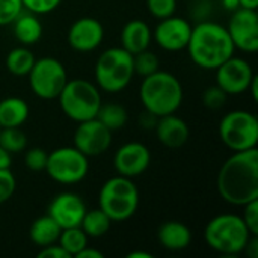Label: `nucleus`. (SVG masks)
I'll use <instances>...</instances> for the list:
<instances>
[{
	"label": "nucleus",
	"mask_w": 258,
	"mask_h": 258,
	"mask_svg": "<svg viewBox=\"0 0 258 258\" xmlns=\"http://www.w3.org/2000/svg\"><path fill=\"white\" fill-rule=\"evenodd\" d=\"M21 3L26 11L36 15H44L57 9L62 0H21Z\"/></svg>",
	"instance_id": "nucleus-35"
},
{
	"label": "nucleus",
	"mask_w": 258,
	"mask_h": 258,
	"mask_svg": "<svg viewBox=\"0 0 258 258\" xmlns=\"http://www.w3.org/2000/svg\"><path fill=\"white\" fill-rule=\"evenodd\" d=\"M24 11L21 0H0V26H9Z\"/></svg>",
	"instance_id": "nucleus-33"
},
{
	"label": "nucleus",
	"mask_w": 258,
	"mask_h": 258,
	"mask_svg": "<svg viewBox=\"0 0 258 258\" xmlns=\"http://www.w3.org/2000/svg\"><path fill=\"white\" fill-rule=\"evenodd\" d=\"M86 210V204L80 195L74 192H60L50 201L47 215L51 216L63 230L71 227H80Z\"/></svg>",
	"instance_id": "nucleus-17"
},
{
	"label": "nucleus",
	"mask_w": 258,
	"mask_h": 258,
	"mask_svg": "<svg viewBox=\"0 0 258 258\" xmlns=\"http://www.w3.org/2000/svg\"><path fill=\"white\" fill-rule=\"evenodd\" d=\"M222 6L227 9V11H236V9H239L240 8V3H239V0H222Z\"/></svg>",
	"instance_id": "nucleus-42"
},
{
	"label": "nucleus",
	"mask_w": 258,
	"mask_h": 258,
	"mask_svg": "<svg viewBox=\"0 0 258 258\" xmlns=\"http://www.w3.org/2000/svg\"><path fill=\"white\" fill-rule=\"evenodd\" d=\"M159 57L156 53L150 51V48L142 50L136 54H133V70H135V76L139 77H147L153 73H156L159 70Z\"/></svg>",
	"instance_id": "nucleus-29"
},
{
	"label": "nucleus",
	"mask_w": 258,
	"mask_h": 258,
	"mask_svg": "<svg viewBox=\"0 0 258 258\" xmlns=\"http://www.w3.org/2000/svg\"><path fill=\"white\" fill-rule=\"evenodd\" d=\"M227 30L236 50L245 53H255L258 50L257 9L239 8L233 11Z\"/></svg>",
	"instance_id": "nucleus-12"
},
{
	"label": "nucleus",
	"mask_w": 258,
	"mask_h": 258,
	"mask_svg": "<svg viewBox=\"0 0 258 258\" xmlns=\"http://www.w3.org/2000/svg\"><path fill=\"white\" fill-rule=\"evenodd\" d=\"M89 157L73 147H60L48 153L45 172L47 175L65 186L77 184L89 172Z\"/></svg>",
	"instance_id": "nucleus-9"
},
{
	"label": "nucleus",
	"mask_w": 258,
	"mask_h": 258,
	"mask_svg": "<svg viewBox=\"0 0 258 258\" xmlns=\"http://www.w3.org/2000/svg\"><path fill=\"white\" fill-rule=\"evenodd\" d=\"M127 258H153L150 252H142V251H133L127 254Z\"/></svg>",
	"instance_id": "nucleus-44"
},
{
	"label": "nucleus",
	"mask_w": 258,
	"mask_h": 258,
	"mask_svg": "<svg viewBox=\"0 0 258 258\" xmlns=\"http://www.w3.org/2000/svg\"><path fill=\"white\" fill-rule=\"evenodd\" d=\"M35 60H36V59H35L33 53L30 51V48L26 47V45H20V47L12 48V50L6 54L5 65H6L8 71H9L12 76L24 77V76H27L29 71L32 70Z\"/></svg>",
	"instance_id": "nucleus-24"
},
{
	"label": "nucleus",
	"mask_w": 258,
	"mask_h": 258,
	"mask_svg": "<svg viewBox=\"0 0 258 258\" xmlns=\"http://www.w3.org/2000/svg\"><path fill=\"white\" fill-rule=\"evenodd\" d=\"M74 147L88 157L106 153L112 145V132L97 118L77 122L73 136Z\"/></svg>",
	"instance_id": "nucleus-13"
},
{
	"label": "nucleus",
	"mask_w": 258,
	"mask_h": 258,
	"mask_svg": "<svg viewBox=\"0 0 258 258\" xmlns=\"http://www.w3.org/2000/svg\"><path fill=\"white\" fill-rule=\"evenodd\" d=\"M47 159H48V153L44 148H39V147H33V148H29V150L26 148L24 165H26L27 169H30L33 172L45 171Z\"/></svg>",
	"instance_id": "nucleus-30"
},
{
	"label": "nucleus",
	"mask_w": 258,
	"mask_h": 258,
	"mask_svg": "<svg viewBox=\"0 0 258 258\" xmlns=\"http://www.w3.org/2000/svg\"><path fill=\"white\" fill-rule=\"evenodd\" d=\"M70 47L77 53H91L97 50L104 39V27L94 17H80L68 29Z\"/></svg>",
	"instance_id": "nucleus-16"
},
{
	"label": "nucleus",
	"mask_w": 258,
	"mask_h": 258,
	"mask_svg": "<svg viewBox=\"0 0 258 258\" xmlns=\"http://www.w3.org/2000/svg\"><path fill=\"white\" fill-rule=\"evenodd\" d=\"M12 163V154L0 147V169H9Z\"/></svg>",
	"instance_id": "nucleus-40"
},
{
	"label": "nucleus",
	"mask_w": 258,
	"mask_h": 258,
	"mask_svg": "<svg viewBox=\"0 0 258 258\" xmlns=\"http://www.w3.org/2000/svg\"><path fill=\"white\" fill-rule=\"evenodd\" d=\"M148 12L157 18H166L177 12V0H145Z\"/></svg>",
	"instance_id": "nucleus-31"
},
{
	"label": "nucleus",
	"mask_w": 258,
	"mask_h": 258,
	"mask_svg": "<svg viewBox=\"0 0 258 258\" xmlns=\"http://www.w3.org/2000/svg\"><path fill=\"white\" fill-rule=\"evenodd\" d=\"M0 147L8 153H23L27 148V136L20 127L0 128Z\"/></svg>",
	"instance_id": "nucleus-28"
},
{
	"label": "nucleus",
	"mask_w": 258,
	"mask_h": 258,
	"mask_svg": "<svg viewBox=\"0 0 258 258\" xmlns=\"http://www.w3.org/2000/svg\"><path fill=\"white\" fill-rule=\"evenodd\" d=\"M32 92L41 100H54L68 82V74L60 60L56 57L36 59L27 74Z\"/></svg>",
	"instance_id": "nucleus-10"
},
{
	"label": "nucleus",
	"mask_w": 258,
	"mask_h": 258,
	"mask_svg": "<svg viewBox=\"0 0 258 258\" xmlns=\"http://www.w3.org/2000/svg\"><path fill=\"white\" fill-rule=\"evenodd\" d=\"M242 219L252 236H258V200L243 206Z\"/></svg>",
	"instance_id": "nucleus-36"
},
{
	"label": "nucleus",
	"mask_w": 258,
	"mask_h": 258,
	"mask_svg": "<svg viewBox=\"0 0 258 258\" xmlns=\"http://www.w3.org/2000/svg\"><path fill=\"white\" fill-rule=\"evenodd\" d=\"M60 231L62 228L57 225V222L51 216L44 215V216L36 218L32 222L29 228V237L32 243H35L39 248H44V246L57 243Z\"/></svg>",
	"instance_id": "nucleus-23"
},
{
	"label": "nucleus",
	"mask_w": 258,
	"mask_h": 258,
	"mask_svg": "<svg viewBox=\"0 0 258 258\" xmlns=\"http://www.w3.org/2000/svg\"><path fill=\"white\" fill-rule=\"evenodd\" d=\"M157 242L168 251H184L192 243V231L180 221H168L159 227Z\"/></svg>",
	"instance_id": "nucleus-20"
},
{
	"label": "nucleus",
	"mask_w": 258,
	"mask_h": 258,
	"mask_svg": "<svg viewBox=\"0 0 258 258\" xmlns=\"http://www.w3.org/2000/svg\"><path fill=\"white\" fill-rule=\"evenodd\" d=\"M12 33L21 45L30 47L36 44L42 36V23L39 15L23 11L12 23Z\"/></svg>",
	"instance_id": "nucleus-21"
},
{
	"label": "nucleus",
	"mask_w": 258,
	"mask_h": 258,
	"mask_svg": "<svg viewBox=\"0 0 258 258\" xmlns=\"http://www.w3.org/2000/svg\"><path fill=\"white\" fill-rule=\"evenodd\" d=\"M57 101L65 116L77 124L97 116L101 106V91L86 79H68Z\"/></svg>",
	"instance_id": "nucleus-6"
},
{
	"label": "nucleus",
	"mask_w": 258,
	"mask_h": 258,
	"mask_svg": "<svg viewBox=\"0 0 258 258\" xmlns=\"http://www.w3.org/2000/svg\"><path fill=\"white\" fill-rule=\"evenodd\" d=\"M240 8H246V9H257L258 0H239Z\"/></svg>",
	"instance_id": "nucleus-43"
},
{
	"label": "nucleus",
	"mask_w": 258,
	"mask_h": 258,
	"mask_svg": "<svg viewBox=\"0 0 258 258\" xmlns=\"http://www.w3.org/2000/svg\"><path fill=\"white\" fill-rule=\"evenodd\" d=\"M154 132H156L157 141L171 150L181 148L189 141V136H190L187 122L183 118L177 116L175 113L157 118Z\"/></svg>",
	"instance_id": "nucleus-18"
},
{
	"label": "nucleus",
	"mask_w": 258,
	"mask_h": 258,
	"mask_svg": "<svg viewBox=\"0 0 258 258\" xmlns=\"http://www.w3.org/2000/svg\"><path fill=\"white\" fill-rule=\"evenodd\" d=\"M216 85L227 95H240L249 89V85L255 76L251 63L239 56L228 57L216 70Z\"/></svg>",
	"instance_id": "nucleus-11"
},
{
	"label": "nucleus",
	"mask_w": 258,
	"mask_h": 258,
	"mask_svg": "<svg viewBox=\"0 0 258 258\" xmlns=\"http://www.w3.org/2000/svg\"><path fill=\"white\" fill-rule=\"evenodd\" d=\"M98 207L112 219V222L130 219L139 207L138 186L132 178L122 175L109 178L100 189Z\"/></svg>",
	"instance_id": "nucleus-7"
},
{
	"label": "nucleus",
	"mask_w": 258,
	"mask_h": 258,
	"mask_svg": "<svg viewBox=\"0 0 258 258\" xmlns=\"http://www.w3.org/2000/svg\"><path fill=\"white\" fill-rule=\"evenodd\" d=\"M192 33V24L189 20L171 15L159 20L153 30V41L165 51L177 53L186 50Z\"/></svg>",
	"instance_id": "nucleus-14"
},
{
	"label": "nucleus",
	"mask_w": 258,
	"mask_h": 258,
	"mask_svg": "<svg viewBox=\"0 0 258 258\" xmlns=\"http://www.w3.org/2000/svg\"><path fill=\"white\" fill-rule=\"evenodd\" d=\"M151 41H153V30L144 20L127 21L119 35L121 47L132 54L150 48Z\"/></svg>",
	"instance_id": "nucleus-19"
},
{
	"label": "nucleus",
	"mask_w": 258,
	"mask_h": 258,
	"mask_svg": "<svg viewBox=\"0 0 258 258\" xmlns=\"http://www.w3.org/2000/svg\"><path fill=\"white\" fill-rule=\"evenodd\" d=\"M248 91H251L252 100H254V101H257L258 100V76L257 74L254 76V79H252V82H251V85H249V89H248Z\"/></svg>",
	"instance_id": "nucleus-41"
},
{
	"label": "nucleus",
	"mask_w": 258,
	"mask_h": 258,
	"mask_svg": "<svg viewBox=\"0 0 258 258\" xmlns=\"http://www.w3.org/2000/svg\"><path fill=\"white\" fill-rule=\"evenodd\" d=\"M110 227H112V219L100 207L86 210V213L80 222V228L85 231V234L89 239L103 237L110 230Z\"/></svg>",
	"instance_id": "nucleus-25"
},
{
	"label": "nucleus",
	"mask_w": 258,
	"mask_h": 258,
	"mask_svg": "<svg viewBox=\"0 0 258 258\" xmlns=\"http://www.w3.org/2000/svg\"><path fill=\"white\" fill-rule=\"evenodd\" d=\"M151 163V153L142 142L132 141L121 145L113 156V166L118 175L136 178L142 175Z\"/></svg>",
	"instance_id": "nucleus-15"
},
{
	"label": "nucleus",
	"mask_w": 258,
	"mask_h": 258,
	"mask_svg": "<svg viewBox=\"0 0 258 258\" xmlns=\"http://www.w3.org/2000/svg\"><path fill=\"white\" fill-rule=\"evenodd\" d=\"M89 237L85 234V231L80 227H71L63 228L60 231L57 243L65 249V252L70 257H76L85 246H88Z\"/></svg>",
	"instance_id": "nucleus-27"
},
{
	"label": "nucleus",
	"mask_w": 258,
	"mask_h": 258,
	"mask_svg": "<svg viewBox=\"0 0 258 258\" xmlns=\"http://www.w3.org/2000/svg\"><path fill=\"white\" fill-rule=\"evenodd\" d=\"M76 258H104V254L101 251H97L94 248H89V246H85Z\"/></svg>",
	"instance_id": "nucleus-39"
},
{
	"label": "nucleus",
	"mask_w": 258,
	"mask_h": 258,
	"mask_svg": "<svg viewBox=\"0 0 258 258\" xmlns=\"http://www.w3.org/2000/svg\"><path fill=\"white\" fill-rule=\"evenodd\" d=\"M221 198L237 207L258 200V150L234 151L221 166L216 177Z\"/></svg>",
	"instance_id": "nucleus-1"
},
{
	"label": "nucleus",
	"mask_w": 258,
	"mask_h": 258,
	"mask_svg": "<svg viewBox=\"0 0 258 258\" xmlns=\"http://www.w3.org/2000/svg\"><path fill=\"white\" fill-rule=\"evenodd\" d=\"M245 252L249 258H258V236H251L245 248Z\"/></svg>",
	"instance_id": "nucleus-38"
},
{
	"label": "nucleus",
	"mask_w": 258,
	"mask_h": 258,
	"mask_svg": "<svg viewBox=\"0 0 258 258\" xmlns=\"http://www.w3.org/2000/svg\"><path fill=\"white\" fill-rule=\"evenodd\" d=\"M190 60L203 70H216L236 51V47L225 26L216 21H200L192 26L186 47Z\"/></svg>",
	"instance_id": "nucleus-2"
},
{
	"label": "nucleus",
	"mask_w": 258,
	"mask_h": 258,
	"mask_svg": "<svg viewBox=\"0 0 258 258\" xmlns=\"http://www.w3.org/2000/svg\"><path fill=\"white\" fill-rule=\"evenodd\" d=\"M94 77L100 91L109 94L124 91L135 77L133 54L121 45L104 50L95 62Z\"/></svg>",
	"instance_id": "nucleus-5"
},
{
	"label": "nucleus",
	"mask_w": 258,
	"mask_h": 258,
	"mask_svg": "<svg viewBox=\"0 0 258 258\" xmlns=\"http://www.w3.org/2000/svg\"><path fill=\"white\" fill-rule=\"evenodd\" d=\"M139 98L144 110L160 118L175 113L180 109L184 98V89L175 74L157 70L142 79Z\"/></svg>",
	"instance_id": "nucleus-3"
},
{
	"label": "nucleus",
	"mask_w": 258,
	"mask_h": 258,
	"mask_svg": "<svg viewBox=\"0 0 258 258\" xmlns=\"http://www.w3.org/2000/svg\"><path fill=\"white\" fill-rule=\"evenodd\" d=\"M228 95L218 86H209L204 92H203V104L210 109V110H219L225 106Z\"/></svg>",
	"instance_id": "nucleus-32"
},
{
	"label": "nucleus",
	"mask_w": 258,
	"mask_h": 258,
	"mask_svg": "<svg viewBox=\"0 0 258 258\" xmlns=\"http://www.w3.org/2000/svg\"><path fill=\"white\" fill-rule=\"evenodd\" d=\"M251 233L242 216L234 213H222L212 218L204 228L206 245L222 255H239L251 239Z\"/></svg>",
	"instance_id": "nucleus-4"
},
{
	"label": "nucleus",
	"mask_w": 258,
	"mask_h": 258,
	"mask_svg": "<svg viewBox=\"0 0 258 258\" xmlns=\"http://www.w3.org/2000/svg\"><path fill=\"white\" fill-rule=\"evenodd\" d=\"M30 109L26 100L20 97H6L0 100V128L21 127L29 118Z\"/></svg>",
	"instance_id": "nucleus-22"
},
{
	"label": "nucleus",
	"mask_w": 258,
	"mask_h": 258,
	"mask_svg": "<svg viewBox=\"0 0 258 258\" xmlns=\"http://www.w3.org/2000/svg\"><path fill=\"white\" fill-rule=\"evenodd\" d=\"M17 189L15 175L11 169H0V204L9 201Z\"/></svg>",
	"instance_id": "nucleus-34"
},
{
	"label": "nucleus",
	"mask_w": 258,
	"mask_h": 258,
	"mask_svg": "<svg viewBox=\"0 0 258 258\" xmlns=\"http://www.w3.org/2000/svg\"><path fill=\"white\" fill-rule=\"evenodd\" d=\"M100 122H103L112 133L121 130L127 121H128V112L124 106L118 104V103H106L100 106L97 116H95Z\"/></svg>",
	"instance_id": "nucleus-26"
},
{
	"label": "nucleus",
	"mask_w": 258,
	"mask_h": 258,
	"mask_svg": "<svg viewBox=\"0 0 258 258\" xmlns=\"http://www.w3.org/2000/svg\"><path fill=\"white\" fill-rule=\"evenodd\" d=\"M38 257L39 258H71L65 249L59 245V243H53V245H48V246H44L41 248V251L38 252Z\"/></svg>",
	"instance_id": "nucleus-37"
},
{
	"label": "nucleus",
	"mask_w": 258,
	"mask_h": 258,
	"mask_svg": "<svg viewBox=\"0 0 258 258\" xmlns=\"http://www.w3.org/2000/svg\"><path fill=\"white\" fill-rule=\"evenodd\" d=\"M219 138L227 148L245 151L257 148L258 118L248 110H231L219 122Z\"/></svg>",
	"instance_id": "nucleus-8"
}]
</instances>
